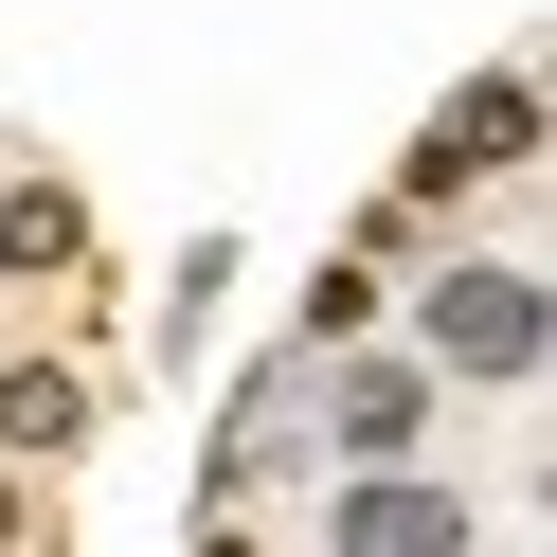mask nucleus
Segmentation results:
<instances>
[{
	"instance_id": "nucleus-1",
	"label": "nucleus",
	"mask_w": 557,
	"mask_h": 557,
	"mask_svg": "<svg viewBox=\"0 0 557 557\" xmlns=\"http://www.w3.org/2000/svg\"><path fill=\"white\" fill-rule=\"evenodd\" d=\"M413 360L432 377H540L557 360V288L521 252H449L432 288H413Z\"/></svg>"
},
{
	"instance_id": "nucleus-8",
	"label": "nucleus",
	"mask_w": 557,
	"mask_h": 557,
	"mask_svg": "<svg viewBox=\"0 0 557 557\" xmlns=\"http://www.w3.org/2000/svg\"><path fill=\"white\" fill-rule=\"evenodd\" d=\"M198 557H252V540H234V521H216V540H198Z\"/></svg>"
},
{
	"instance_id": "nucleus-5",
	"label": "nucleus",
	"mask_w": 557,
	"mask_h": 557,
	"mask_svg": "<svg viewBox=\"0 0 557 557\" xmlns=\"http://www.w3.org/2000/svg\"><path fill=\"white\" fill-rule=\"evenodd\" d=\"M73 252H90V198H73V181H18V198H0V270H18V288L73 270Z\"/></svg>"
},
{
	"instance_id": "nucleus-6",
	"label": "nucleus",
	"mask_w": 557,
	"mask_h": 557,
	"mask_svg": "<svg viewBox=\"0 0 557 557\" xmlns=\"http://www.w3.org/2000/svg\"><path fill=\"white\" fill-rule=\"evenodd\" d=\"M73 432H90V377H73V360H18V377H0V449H37V468H54Z\"/></svg>"
},
{
	"instance_id": "nucleus-9",
	"label": "nucleus",
	"mask_w": 557,
	"mask_h": 557,
	"mask_svg": "<svg viewBox=\"0 0 557 557\" xmlns=\"http://www.w3.org/2000/svg\"><path fill=\"white\" fill-rule=\"evenodd\" d=\"M0 540H18V485H0Z\"/></svg>"
},
{
	"instance_id": "nucleus-4",
	"label": "nucleus",
	"mask_w": 557,
	"mask_h": 557,
	"mask_svg": "<svg viewBox=\"0 0 557 557\" xmlns=\"http://www.w3.org/2000/svg\"><path fill=\"white\" fill-rule=\"evenodd\" d=\"M324 557H468V485H432V468H342Z\"/></svg>"
},
{
	"instance_id": "nucleus-3",
	"label": "nucleus",
	"mask_w": 557,
	"mask_h": 557,
	"mask_svg": "<svg viewBox=\"0 0 557 557\" xmlns=\"http://www.w3.org/2000/svg\"><path fill=\"white\" fill-rule=\"evenodd\" d=\"M306 413H324V449H342V468H413V449H432V413H449V377L413 360V342H377V360H342Z\"/></svg>"
},
{
	"instance_id": "nucleus-2",
	"label": "nucleus",
	"mask_w": 557,
	"mask_h": 557,
	"mask_svg": "<svg viewBox=\"0 0 557 557\" xmlns=\"http://www.w3.org/2000/svg\"><path fill=\"white\" fill-rule=\"evenodd\" d=\"M504 162H540V73H468L432 126H413L396 198H468V181H504Z\"/></svg>"
},
{
	"instance_id": "nucleus-7",
	"label": "nucleus",
	"mask_w": 557,
	"mask_h": 557,
	"mask_svg": "<svg viewBox=\"0 0 557 557\" xmlns=\"http://www.w3.org/2000/svg\"><path fill=\"white\" fill-rule=\"evenodd\" d=\"M360 324H377V270H360V252H342V270H324V288H306V342H360Z\"/></svg>"
}]
</instances>
